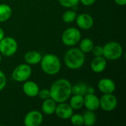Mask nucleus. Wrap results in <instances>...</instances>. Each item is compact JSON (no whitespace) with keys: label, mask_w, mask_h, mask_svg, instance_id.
<instances>
[{"label":"nucleus","mask_w":126,"mask_h":126,"mask_svg":"<svg viewBox=\"0 0 126 126\" xmlns=\"http://www.w3.org/2000/svg\"><path fill=\"white\" fill-rule=\"evenodd\" d=\"M72 83L66 78L56 80L49 89L50 98L57 103L67 101L72 95Z\"/></svg>","instance_id":"obj_1"},{"label":"nucleus","mask_w":126,"mask_h":126,"mask_svg":"<svg viewBox=\"0 0 126 126\" xmlns=\"http://www.w3.org/2000/svg\"><path fill=\"white\" fill-rule=\"evenodd\" d=\"M12 8L7 4H0V23L5 22L11 17Z\"/></svg>","instance_id":"obj_19"},{"label":"nucleus","mask_w":126,"mask_h":126,"mask_svg":"<svg viewBox=\"0 0 126 126\" xmlns=\"http://www.w3.org/2000/svg\"><path fill=\"white\" fill-rule=\"evenodd\" d=\"M92 54L94 55V57H97V56H103V47L101 46H99V45H97V46H94L93 47L92 51Z\"/></svg>","instance_id":"obj_27"},{"label":"nucleus","mask_w":126,"mask_h":126,"mask_svg":"<svg viewBox=\"0 0 126 126\" xmlns=\"http://www.w3.org/2000/svg\"><path fill=\"white\" fill-rule=\"evenodd\" d=\"M1 55L0 54V63H1Z\"/></svg>","instance_id":"obj_33"},{"label":"nucleus","mask_w":126,"mask_h":126,"mask_svg":"<svg viewBox=\"0 0 126 126\" xmlns=\"http://www.w3.org/2000/svg\"><path fill=\"white\" fill-rule=\"evenodd\" d=\"M81 39V33L78 28L69 27L64 30L62 34L61 40L64 45L73 47L78 44Z\"/></svg>","instance_id":"obj_5"},{"label":"nucleus","mask_w":126,"mask_h":126,"mask_svg":"<svg viewBox=\"0 0 126 126\" xmlns=\"http://www.w3.org/2000/svg\"><path fill=\"white\" fill-rule=\"evenodd\" d=\"M69 105L73 110H79L83 107V96L79 94H73L69 97Z\"/></svg>","instance_id":"obj_18"},{"label":"nucleus","mask_w":126,"mask_h":126,"mask_svg":"<svg viewBox=\"0 0 126 126\" xmlns=\"http://www.w3.org/2000/svg\"><path fill=\"white\" fill-rule=\"evenodd\" d=\"M73 109L69 104L66 103V102H63L57 104L55 113L58 117L63 120H67L69 119L73 114Z\"/></svg>","instance_id":"obj_10"},{"label":"nucleus","mask_w":126,"mask_h":126,"mask_svg":"<svg viewBox=\"0 0 126 126\" xmlns=\"http://www.w3.org/2000/svg\"><path fill=\"white\" fill-rule=\"evenodd\" d=\"M71 123L73 126H80L83 125V115L80 114H72L71 117L69 118Z\"/></svg>","instance_id":"obj_24"},{"label":"nucleus","mask_w":126,"mask_h":126,"mask_svg":"<svg viewBox=\"0 0 126 126\" xmlns=\"http://www.w3.org/2000/svg\"><path fill=\"white\" fill-rule=\"evenodd\" d=\"M97 87L103 94H113L116 89V84L111 78H105L99 80Z\"/></svg>","instance_id":"obj_12"},{"label":"nucleus","mask_w":126,"mask_h":126,"mask_svg":"<svg viewBox=\"0 0 126 126\" xmlns=\"http://www.w3.org/2000/svg\"><path fill=\"white\" fill-rule=\"evenodd\" d=\"M107 66V61L103 56L94 57L91 61V69L94 73H101L103 72Z\"/></svg>","instance_id":"obj_14"},{"label":"nucleus","mask_w":126,"mask_h":126,"mask_svg":"<svg viewBox=\"0 0 126 126\" xmlns=\"http://www.w3.org/2000/svg\"><path fill=\"white\" fill-rule=\"evenodd\" d=\"M83 125L86 126H92L96 123L97 117L93 111L87 110L83 114Z\"/></svg>","instance_id":"obj_20"},{"label":"nucleus","mask_w":126,"mask_h":126,"mask_svg":"<svg viewBox=\"0 0 126 126\" xmlns=\"http://www.w3.org/2000/svg\"><path fill=\"white\" fill-rule=\"evenodd\" d=\"M18 49L17 41L10 36L4 37L0 41V54L5 57L13 56Z\"/></svg>","instance_id":"obj_6"},{"label":"nucleus","mask_w":126,"mask_h":126,"mask_svg":"<svg viewBox=\"0 0 126 126\" xmlns=\"http://www.w3.org/2000/svg\"><path fill=\"white\" fill-rule=\"evenodd\" d=\"M77 17V13L72 10H68L65 11L62 16V19L65 23L70 24L75 21Z\"/></svg>","instance_id":"obj_23"},{"label":"nucleus","mask_w":126,"mask_h":126,"mask_svg":"<svg viewBox=\"0 0 126 126\" xmlns=\"http://www.w3.org/2000/svg\"><path fill=\"white\" fill-rule=\"evenodd\" d=\"M88 86L84 83H79L72 86V94H79L84 96L87 94Z\"/></svg>","instance_id":"obj_21"},{"label":"nucleus","mask_w":126,"mask_h":126,"mask_svg":"<svg viewBox=\"0 0 126 126\" xmlns=\"http://www.w3.org/2000/svg\"><path fill=\"white\" fill-rule=\"evenodd\" d=\"M38 96L41 100H43L50 98V92H49V89H39Z\"/></svg>","instance_id":"obj_26"},{"label":"nucleus","mask_w":126,"mask_h":126,"mask_svg":"<svg viewBox=\"0 0 126 126\" xmlns=\"http://www.w3.org/2000/svg\"><path fill=\"white\" fill-rule=\"evenodd\" d=\"M7 84V78L4 73L0 70V91L4 89Z\"/></svg>","instance_id":"obj_28"},{"label":"nucleus","mask_w":126,"mask_h":126,"mask_svg":"<svg viewBox=\"0 0 126 126\" xmlns=\"http://www.w3.org/2000/svg\"><path fill=\"white\" fill-rule=\"evenodd\" d=\"M96 1L97 0H80V2H81L85 6H91L94 4Z\"/></svg>","instance_id":"obj_29"},{"label":"nucleus","mask_w":126,"mask_h":126,"mask_svg":"<svg viewBox=\"0 0 126 126\" xmlns=\"http://www.w3.org/2000/svg\"><path fill=\"white\" fill-rule=\"evenodd\" d=\"M63 61L65 65L69 69H79L85 63V53L83 52L79 48H71L66 52L63 57Z\"/></svg>","instance_id":"obj_2"},{"label":"nucleus","mask_w":126,"mask_h":126,"mask_svg":"<svg viewBox=\"0 0 126 126\" xmlns=\"http://www.w3.org/2000/svg\"><path fill=\"white\" fill-rule=\"evenodd\" d=\"M41 58L42 55H41V53L35 50L27 52L24 56V59L26 63L29 65H36L38 63H40Z\"/></svg>","instance_id":"obj_16"},{"label":"nucleus","mask_w":126,"mask_h":126,"mask_svg":"<svg viewBox=\"0 0 126 126\" xmlns=\"http://www.w3.org/2000/svg\"><path fill=\"white\" fill-rule=\"evenodd\" d=\"M94 89L93 87H89L88 86V89H87V94H94Z\"/></svg>","instance_id":"obj_31"},{"label":"nucleus","mask_w":126,"mask_h":126,"mask_svg":"<svg viewBox=\"0 0 126 126\" xmlns=\"http://www.w3.org/2000/svg\"><path fill=\"white\" fill-rule=\"evenodd\" d=\"M75 21L79 28L85 30L91 29L94 24L93 18L88 13H80L77 15Z\"/></svg>","instance_id":"obj_11"},{"label":"nucleus","mask_w":126,"mask_h":126,"mask_svg":"<svg viewBox=\"0 0 126 126\" xmlns=\"http://www.w3.org/2000/svg\"><path fill=\"white\" fill-rule=\"evenodd\" d=\"M117 106V99L113 94H103L100 98V107L105 111H112Z\"/></svg>","instance_id":"obj_8"},{"label":"nucleus","mask_w":126,"mask_h":126,"mask_svg":"<svg viewBox=\"0 0 126 126\" xmlns=\"http://www.w3.org/2000/svg\"><path fill=\"white\" fill-rule=\"evenodd\" d=\"M39 89V86L35 82L28 80L24 81V83L22 86L24 93L29 97H35L38 96Z\"/></svg>","instance_id":"obj_15"},{"label":"nucleus","mask_w":126,"mask_h":126,"mask_svg":"<svg viewBox=\"0 0 126 126\" xmlns=\"http://www.w3.org/2000/svg\"><path fill=\"white\" fill-rule=\"evenodd\" d=\"M41 68L48 75H57L61 69V63L59 58L55 54H47L41 58Z\"/></svg>","instance_id":"obj_3"},{"label":"nucleus","mask_w":126,"mask_h":126,"mask_svg":"<svg viewBox=\"0 0 126 126\" xmlns=\"http://www.w3.org/2000/svg\"><path fill=\"white\" fill-rule=\"evenodd\" d=\"M83 106L87 110L96 111L100 108V98L94 94H86L83 96Z\"/></svg>","instance_id":"obj_13"},{"label":"nucleus","mask_w":126,"mask_h":126,"mask_svg":"<svg viewBox=\"0 0 126 126\" xmlns=\"http://www.w3.org/2000/svg\"><path fill=\"white\" fill-rule=\"evenodd\" d=\"M80 49L84 53H89L92 51L94 47V42L89 38H85L80 41Z\"/></svg>","instance_id":"obj_22"},{"label":"nucleus","mask_w":126,"mask_h":126,"mask_svg":"<svg viewBox=\"0 0 126 126\" xmlns=\"http://www.w3.org/2000/svg\"><path fill=\"white\" fill-rule=\"evenodd\" d=\"M114 1L120 6H125L126 4V0H114Z\"/></svg>","instance_id":"obj_30"},{"label":"nucleus","mask_w":126,"mask_h":126,"mask_svg":"<svg viewBox=\"0 0 126 126\" xmlns=\"http://www.w3.org/2000/svg\"><path fill=\"white\" fill-rule=\"evenodd\" d=\"M32 68L27 63L18 65L12 72V78L16 82H24L32 75Z\"/></svg>","instance_id":"obj_7"},{"label":"nucleus","mask_w":126,"mask_h":126,"mask_svg":"<svg viewBox=\"0 0 126 126\" xmlns=\"http://www.w3.org/2000/svg\"><path fill=\"white\" fill-rule=\"evenodd\" d=\"M58 1L63 7L71 8L76 7L79 4L80 0H58Z\"/></svg>","instance_id":"obj_25"},{"label":"nucleus","mask_w":126,"mask_h":126,"mask_svg":"<svg viewBox=\"0 0 126 126\" xmlns=\"http://www.w3.org/2000/svg\"><path fill=\"white\" fill-rule=\"evenodd\" d=\"M103 56L109 61H115L121 58L123 49L120 44L117 41H110L106 43L103 47Z\"/></svg>","instance_id":"obj_4"},{"label":"nucleus","mask_w":126,"mask_h":126,"mask_svg":"<svg viewBox=\"0 0 126 126\" xmlns=\"http://www.w3.org/2000/svg\"><path fill=\"white\" fill-rule=\"evenodd\" d=\"M57 103L52 98L44 100L41 105V111L46 115H52L55 113Z\"/></svg>","instance_id":"obj_17"},{"label":"nucleus","mask_w":126,"mask_h":126,"mask_svg":"<svg viewBox=\"0 0 126 126\" xmlns=\"http://www.w3.org/2000/svg\"><path fill=\"white\" fill-rule=\"evenodd\" d=\"M44 117L41 112L37 110L29 111L24 118V124L26 126H39L43 123Z\"/></svg>","instance_id":"obj_9"},{"label":"nucleus","mask_w":126,"mask_h":126,"mask_svg":"<svg viewBox=\"0 0 126 126\" xmlns=\"http://www.w3.org/2000/svg\"><path fill=\"white\" fill-rule=\"evenodd\" d=\"M4 37V30H3V29L0 27V41H1Z\"/></svg>","instance_id":"obj_32"}]
</instances>
